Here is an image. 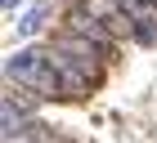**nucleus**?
<instances>
[{
	"label": "nucleus",
	"instance_id": "423d86ee",
	"mask_svg": "<svg viewBox=\"0 0 157 143\" xmlns=\"http://www.w3.org/2000/svg\"><path fill=\"white\" fill-rule=\"evenodd\" d=\"M36 121V112H32V103L27 98H13L5 94V107H0V125H5V139H13V134H23L27 125Z\"/></svg>",
	"mask_w": 157,
	"mask_h": 143
},
{
	"label": "nucleus",
	"instance_id": "f03ea898",
	"mask_svg": "<svg viewBox=\"0 0 157 143\" xmlns=\"http://www.w3.org/2000/svg\"><path fill=\"white\" fill-rule=\"evenodd\" d=\"M49 49V63H54V72H59V85H63V103H85L90 98V90H94V81L81 72V63L67 54L63 45H54V40H45Z\"/></svg>",
	"mask_w": 157,
	"mask_h": 143
},
{
	"label": "nucleus",
	"instance_id": "1a4fd4ad",
	"mask_svg": "<svg viewBox=\"0 0 157 143\" xmlns=\"http://www.w3.org/2000/svg\"><path fill=\"white\" fill-rule=\"evenodd\" d=\"M0 5H5V9H18V0H0Z\"/></svg>",
	"mask_w": 157,
	"mask_h": 143
},
{
	"label": "nucleus",
	"instance_id": "39448f33",
	"mask_svg": "<svg viewBox=\"0 0 157 143\" xmlns=\"http://www.w3.org/2000/svg\"><path fill=\"white\" fill-rule=\"evenodd\" d=\"M121 9L135 27V45H157V5L153 0H121Z\"/></svg>",
	"mask_w": 157,
	"mask_h": 143
},
{
	"label": "nucleus",
	"instance_id": "20e7f679",
	"mask_svg": "<svg viewBox=\"0 0 157 143\" xmlns=\"http://www.w3.org/2000/svg\"><path fill=\"white\" fill-rule=\"evenodd\" d=\"M72 9H85V13H94V18H103L117 31V40H135V27L126 18V9H121V0H72Z\"/></svg>",
	"mask_w": 157,
	"mask_h": 143
},
{
	"label": "nucleus",
	"instance_id": "f257e3e1",
	"mask_svg": "<svg viewBox=\"0 0 157 143\" xmlns=\"http://www.w3.org/2000/svg\"><path fill=\"white\" fill-rule=\"evenodd\" d=\"M5 85H23L32 94H40L45 103H63V85H59V72L49 63V49L45 45H23L5 58Z\"/></svg>",
	"mask_w": 157,
	"mask_h": 143
},
{
	"label": "nucleus",
	"instance_id": "7ed1b4c3",
	"mask_svg": "<svg viewBox=\"0 0 157 143\" xmlns=\"http://www.w3.org/2000/svg\"><path fill=\"white\" fill-rule=\"evenodd\" d=\"M63 31H72V36H85V40H94V45H103V49H112V54H117V31H112L108 23H103V18H94V13H85V9H72V5H67V13H63Z\"/></svg>",
	"mask_w": 157,
	"mask_h": 143
},
{
	"label": "nucleus",
	"instance_id": "0eeeda50",
	"mask_svg": "<svg viewBox=\"0 0 157 143\" xmlns=\"http://www.w3.org/2000/svg\"><path fill=\"white\" fill-rule=\"evenodd\" d=\"M5 143H63V139L54 134V125H45V121H32L23 134H13V139H5Z\"/></svg>",
	"mask_w": 157,
	"mask_h": 143
},
{
	"label": "nucleus",
	"instance_id": "6e6552de",
	"mask_svg": "<svg viewBox=\"0 0 157 143\" xmlns=\"http://www.w3.org/2000/svg\"><path fill=\"white\" fill-rule=\"evenodd\" d=\"M45 18H49V5H32V9L23 13V23H18V36H36L40 27H45Z\"/></svg>",
	"mask_w": 157,
	"mask_h": 143
}]
</instances>
